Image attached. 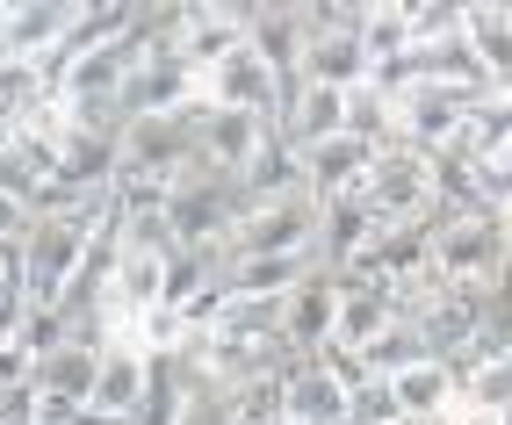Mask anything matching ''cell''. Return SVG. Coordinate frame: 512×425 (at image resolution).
Wrapping results in <instances>:
<instances>
[{
	"mask_svg": "<svg viewBox=\"0 0 512 425\" xmlns=\"http://www.w3.org/2000/svg\"><path fill=\"white\" fill-rule=\"evenodd\" d=\"M109 209H116V195L73 202V209H37V217H29V231H22V245H15L29 310H58L65 296L80 289V267H87V253H94L101 224H109Z\"/></svg>",
	"mask_w": 512,
	"mask_h": 425,
	"instance_id": "6da1fadb",
	"label": "cell"
},
{
	"mask_svg": "<svg viewBox=\"0 0 512 425\" xmlns=\"http://www.w3.org/2000/svg\"><path fill=\"white\" fill-rule=\"evenodd\" d=\"M238 224H246V181L238 173H217L210 159H195L166 188V245H231Z\"/></svg>",
	"mask_w": 512,
	"mask_h": 425,
	"instance_id": "7a4b0ae2",
	"label": "cell"
},
{
	"mask_svg": "<svg viewBox=\"0 0 512 425\" xmlns=\"http://www.w3.org/2000/svg\"><path fill=\"white\" fill-rule=\"evenodd\" d=\"M512 267V238L498 209H448L433 217V274L448 289H491Z\"/></svg>",
	"mask_w": 512,
	"mask_h": 425,
	"instance_id": "3957f363",
	"label": "cell"
},
{
	"mask_svg": "<svg viewBox=\"0 0 512 425\" xmlns=\"http://www.w3.org/2000/svg\"><path fill=\"white\" fill-rule=\"evenodd\" d=\"M361 195H368V209H375L390 231H397V224H433V217H440V159H426V152H412V145H390V152H375Z\"/></svg>",
	"mask_w": 512,
	"mask_h": 425,
	"instance_id": "277c9868",
	"label": "cell"
},
{
	"mask_svg": "<svg viewBox=\"0 0 512 425\" xmlns=\"http://www.w3.org/2000/svg\"><path fill=\"white\" fill-rule=\"evenodd\" d=\"M202 109H238V116L282 123L289 87H282V73H275L253 44H238V51H224L217 65H202Z\"/></svg>",
	"mask_w": 512,
	"mask_h": 425,
	"instance_id": "5b68a950",
	"label": "cell"
},
{
	"mask_svg": "<svg viewBox=\"0 0 512 425\" xmlns=\"http://www.w3.org/2000/svg\"><path fill=\"white\" fill-rule=\"evenodd\" d=\"M318 217H325V202L311 188H296L282 202H260L246 209V224L231 231V253L238 260H267V253H311L318 245Z\"/></svg>",
	"mask_w": 512,
	"mask_h": 425,
	"instance_id": "8992f818",
	"label": "cell"
},
{
	"mask_svg": "<svg viewBox=\"0 0 512 425\" xmlns=\"http://www.w3.org/2000/svg\"><path fill=\"white\" fill-rule=\"evenodd\" d=\"M484 94H462V87H412L397 94V145H412L426 159H448L469 130V109Z\"/></svg>",
	"mask_w": 512,
	"mask_h": 425,
	"instance_id": "52a82bcc",
	"label": "cell"
},
{
	"mask_svg": "<svg viewBox=\"0 0 512 425\" xmlns=\"http://www.w3.org/2000/svg\"><path fill=\"white\" fill-rule=\"evenodd\" d=\"M94 375H101V346H87V339L51 346L37 361V375H29V389H37V404H44V425H73L94 397Z\"/></svg>",
	"mask_w": 512,
	"mask_h": 425,
	"instance_id": "ba28073f",
	"label": "cell"
},
{
	"mask_svg": "<svg viewBox=\"0 0 512 425\" xmlns=\"http://www.w3.org/2000/svg\"><path fill=\"white\" fill-rule=\"evenodd\" d=\"M383 217L368 209V195H347V202H325V217H318V245H311V260H318V274H332V281H347L375 245H383Z\"/></svg>",
	"mask_w": 512,
	"mask_h": 425,
	"instance_id": "9c48e42d",
	"label": "cell"
},
{
	"mask_svg": "<svg viewBox=\"0 0 512 425\" xmlns=\"http://www.w3.org/2000/svg\"><path fill=\"white\" fill-rule=\"evenodd\" d=\"M397 325H404V310H397V289H390V281H339V332H332L339 353L368 361V353L383 346Z\"/></svg>",
	"mask_w": 512,
	"mask_h": 425,
	"instance_id": "30bf717a",
	"label": "cell"
},
{
	"mask_svg": "<svg viewBox=\"0 0 512 425\" xmlns=\"http://www.w3.org/2000/svg\"><path fill=\"white\" fill-rule=\"evenodd\" d=\"M145 389H152V353L138 339H109V346H101V375H94L87 411L94 418H116V425H138Z\"/></svg>",
	"mask_w": 512,
	"mask_h": 425,
	"instance_id": "8fae6325",
	"label": "cell"
},
{
	"mask_svg": "<svg viewBox=\"0 0 512 425\" xmlns=\"http://www.w3.org/2000/svg\"><path fill=\"white\" fill-rule=\"evenodd\" d=\"M80 22V0H0V51L44 65Z\"/></svg>",
	"mask_w": 512,
	"mask_h": 425,
	"instance_id": "7c38bea8",
	"label": "cell"
},
{
	"mask_svg": "<svg viewBox=\"0 0 512 425\" xmlns=\"http://www.w3.org/2000/svg\"><path fill=\"white\" fill-rule=\"evenodd\" d=\"M339 332V281L332 274H311L303 289L282 303V346L296 353V361H311V353H325Z\"/></svg>",
	"mask_w": 512,
	"mask_h": 425,
	"instance_id": "4fadbf2b",
	"label": "cell"
},
{
	"mask_svg": "<svg viewBox=\"0 0 512 425\" xmlns=\"http://www.w3.org/2000/svg\"><path fill=\"white\" fill-rule=\"evenodd\" d=\"M347 411H354V389L339 382L318 353L282 375V418H296V425H347Z\"/></svg>",
	"mask_w": 512,
	"mask_h": 425,
	"instance_id": "5bb4252c",
	"label": "cell"
},
{
	"mask_svg": "<svg viewBox=\"0 0 512 425\" xmlns=\"http://www.w3.org/2000/svg\"><path fill=\"white\" fill-rule=\"evenodd\" d=\"M282 145L303 159V152H318V145H332V137H347V94L339 87H318V80H303L296 94H289V109H282Z\"/></svg>",
	"mask_w": 512,
	"mask_h": 425,
	"instance_id": "9a60e30c",
	"label": "cell"
},
{
	"mask_svg": "<svg viewBox=\"0 0 512 425\" xmlns=\"http://www.w3.org/2000/svg\"><path fill=\"white\" fill-rule=\"evenodd\" d=\"M267 137H275V123H260V116H238V109H202L195 152L210 159L217 173H238V181H246V166L267 152Z\"/></svg>",
	"mask_w": 512,
	"mask_h": 425,
	"instance_id": "2e32d148",
	"label": "cell"
},
{
	"mask_svg": "<svg viewBox=\"0 0 512 425\" xmlns=\"http://www.w3.org/2000/svg\"><path fill=\"white\" fill-rule=\"evenodd\" d=\"M462 44L484 65L491 94H512V0H469L462 8Z\"/></svg>",
	"mask_w": 512,
	"mask_h": 425,
	"instance_id": "e0dca14e",
	"label": "cell"
},
{
	"mask_svg": "<svg viewBox=\"0 0 512 425\" xmlns=\"http://www.w3.org/2000/svg\"><path fill=\"white\" fill-rule=\"evenodd\" d=\"M368 166H375V145H361V137H332V145L303 152V188H311L318 202H347L368 188Z\"/></svg>",
	"mask_w": 512,
	"mask_h": 425,
	"instance_id": "ac0fdd59",
	"label": "cell"
},
{
	"mask_svg": "<svg viewBox=\"0 0 512 425\" xmlns=\"http://www.w3.org/2000/svg\"><path fill=\"white\" fill-rule=\"evenodd\" d=\"M390 389H397V411H404V425H426V418H440L455 397H462V375L448 368V361H412V368H397V375H383Z\"/></svg>",
	"mask_w": 512,
	"mask_h": 425,
	"instance_id": "d6986e66",
	"label": "cell"
},
{
	"mask_svg": "<svg viewBox=\"0 0 512 425\" xmlns=\"http://www.w3.org/2000/svg\"><path fill=\"white\" fill-rule=\"evenodd\" d=\"M361 44L375 58V73L412 51V0H361Z\"/></svg>",
	"mask_w": 512,
	"mask_h": 425,
	"instance_id": "ffe728a7",
	"label": "cell"
},
{
	"mask_svg": "<svg viewBox=\"0 0 512 425\" xmlns=\"http://www.w3.org/2000/svg\"><path fill=\"white\" fill-rule=\"evenodd\" d=\"M347 137H361V145H375V152L397 145V101L375 87V80L347 94Z\"/></svg>",
	"mask_w": 512,
	"mask_h": 425,
	"instance_id": "44dd1931",
	"label": "cell"
},
{
	"mask_svg": "<svg viewBox=\"0 0 512 425\" xmlns=\"http://www.w3.org/2000/svg\"><path fill=\"white\" fill-rule=\"evenodd\" d=\"M347 425H404V411H397V389H390L383 375H368V382L354 389V411H347Z\"/></svg>",
	"mask_w": 512,
	"mask_h": 425,
	"instance_id": "7402d4cb",
	"label": "cell"
},
{
	"mask_svg": "<svg viewBox=\"0 0 512 425\" xmlns=\"http://www.w3.org/2000/svg\"><path fill=\"white\" fill-rule=\"evenodd\" d=\"M22 231H29V209L0 195V245H22Z\"/></svg>",
	"mask_w": 512,
	"mask_h": 425,
	"instance_id": "603a6c76",
	"label": "cell"
},
{
	"mask_svg": "<svg viewBox=\"0 0 512 425\" xmlns=\"http://www.w3.org/2000/svg\"><path fill=\"white\" fill-rule=\"evenodd\" d=\"M505 238H512V209H505Z\"/></svg>",
	"mask_w": 512,
	"mask_h": 425,
	"instance_id": "cb8c5ba5",
	"label": "cell"
},
{
	"mask_svg": "<svg viewBox=\"0 0 512 425\" xmlns=\"http://www.w3.org/2000/svg\"><path fill=\"white\" fill-rule=\"evenodd\" d=\"M275 425H296V418H275Z\"/></svg>",
	"mask_w": 512,
	"mask_h": 425,
	"instance_id": "d4e9b609",
	"label": "cell"
},
{
	"mask_svg": "<svg viewBox=\"0 0 512 425\" xmlns=\"http://www.w3.org/2000/svg\"><path fill=\"white\" fill-rule=\"evenodd\" d=\"M505 425H512V404H505Z\"/></svg>",
	"mask_w": 512,
	"mask_h": 425,
	"instance_id": "484cf974",
	"label": "cell"
}]
</instances>
